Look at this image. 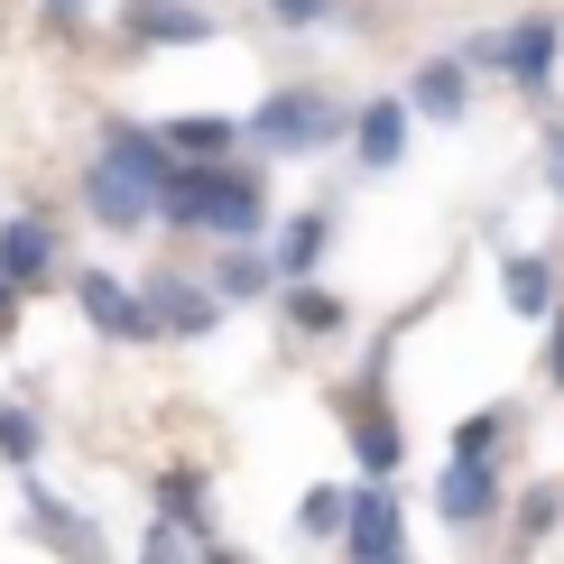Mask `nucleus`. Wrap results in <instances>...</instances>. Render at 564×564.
I'll return each mask as SVG.
<instances>
[{"label":"nucleus","instance_id":"24","mask_svg":"<svg viewBox=\"0 0 564 564\" xmlns=\"http://www.w3.org/2000/svg\"><path fill=\"white\" fill-rule=\"evenodd\" d=\"M46 19H56V29H75V19H84V0H46Z\"/></svg>","mask_w":564,"mask_h":564},{"label":"nucleus","instance_id":"26","mask_svg":"<svg viewBox=\"0 0 564 564\" xmlns=\"http://www.w3.org/2000/svg\"><path fill=\"white\" fill-rule=\"evenodd\" d=\"M555 185H564V130H555Z\"/></svg>","mask_w":564,"mask_h":564},{"label":"nucleus","instance_id":"4","mask_svg":"<svg viewBox=\"0 0 564 564\" xmlns=\"http://www.w3.org/2000/svg\"><path fill=\"white\" fill-rule=\"evenodd\" d=\"M75 305L93 315V334H111V343H149V334H158V324H149V296H130L111 269H84V278H75Z\"/></svg>","mask_w":564,"mask_h":564},{"label":"nucleus","instance_id":"12","mask_svg":"<svg viewBox=\"0 0 564 564\" xmlns=\"http://www.w3.org/2000/svg\"><path fill=\"white\" fill-rule=\"evenodd\" d=\"M231 149V121H214V111H185V121H167V158H223Z\"/></svg>","mask_w":564,"mask_h":564},{"label":"nucleus","instance_id":"23","mask_svg":"<svg viewBox=\"0 0 564 564\" xmlns=\"http://www.w3.org/2000/svg\"><path fill=\"white\" fill-rule=\"evenodd\" d=\"M269 10H278V19H288V29H305V19H315V10H324V0H269Z\"/></svg>","mask_w":564,"mask_h":564},{"label":"nucleus","instance_id":"9","mask_svg":"<svg viewBox=\"0 0 564 564\" xmlns=\"http://www.w3.org/2000/svg\"><path fill=\"white\" fill-rule=\"evenodd\" d=\"M500 65H509L519 84H546V75H555V19H528V29H509V37H500Z\"/></svg>","mask_w":564,"mask_h":564},{"label":"nucleus","instance_id":"16","mask_svg":"<svg viewBox=\"0 0 564 564\" xmlns=\"http://www.w3.org/2000/svg\"><path fill=\"white\" fill-rule=\"evenodd\" d=\"M260 288H269V269L250 260V250H231V260L214 269V296H260Z\"/></svg>","mask_w":564,"mask_h":564},{"label":"nucleus","instance_id":"28","mask_svg":"<svg viewBox=\"0 0 564 564\" xmlns=\"http://www.w3.org/2000/svg\"><path fill=\"white\" fill-rule=\"evenodd\" d=\"M370 564H408V555H370Z\"/></svg>","mask_w":564,"mask_h":564},{"label":"nucleus","instance_id":"27","mask_svg":"<svg viewBox=\"0 0 564 564\" xmlns=\"http://www.w3.org/2000/svg\"><path fill=\"white\" fill-rule=\"evenodd\" d=\"M204 564H241V555H204Z\"/></svg>","mask_w":564,"mask_h":564},{"label":"nucleus","instance_id":"17","mask_svg":"<svg viewBox=\"0 0 564 564\" xmlns=\"http://www.w3.org/2000/svg\"><path fill=\"white\" fill-rule=\"evenodd\" d=\"M158 500H167V519H176V528H204V481H195V473L158 481Z\"/></svg>","mask_w":564,"mask_h":564},{"label":"nucleus","instance_id":"21","mask_svg":"<svg viewBox=\"0 0 564 564\" xmlns=\"http://www.w3.org/2000/svg\"><path fill=\"white\" fill-rule=\"evenodd\" d=\"M351 444H361L370 473H389V463H398V426H380V416H370V426H351Z\"/></svg>","mask_w":564,"mask_h":564},{"label":"nucleus","instance_id":"20","mask_svg":"<svg viewBox=\"0 0 564 564\" xmlns=\"http://www.w3.org/2000/svg\"><path fill=\"white\" fill-rule=\"evenodd\" d=\"M288 315L305 324V334H324V324H343V305L324 296V288H296V296H288Z\"/></svg>","mask_w":564,"mask_h":564},{"label":"nucleus","instance_id":"5","mask_svg":"<svg viewBox=\"0 0 564 564\" xmlns=\"http://www.w3.org/2000/svg\"><path fill=\"white\" fill-rule=\"evenodd\" d=\"M214 315H223L214 288H195V278H149V324L158 334H214Z\"/></svg>","mask_w":564,"mask_h":564},{"label":"nucleus","instance_id":"19","mask_svg":"<svg viewBox=\"0 0 564 564\" xmlns=\"http://www.w3.org/2000/svg\"><path fill=\"white\" fill-rule=\"evenodd\" d=\"M500 426H509L500 408H481V416H463V426H454V454H490V444H500Z\"/></svg>","mask_w":564,"mask_h":564},{"label":"nucleus","instance_id":"11","mask_svg":"<svg viewBox=\"0 0 564 564\" xmlns=\"http://www.w3.org/2000/svg\"><path fill=\"white\" fill-rule=\"evenodd\" d=\"M351 130H361V158H370V167H398V149H408V111H398V102H370Z\"/></svg>","mask_w":564,"mask_h":564},{"label":"nucleus","instance_id":"14","mask_svg":"<svg viewBox=\"0 0 564 564\" xmlns=\"http://www.w3.org/2000/svg\"><path fill=\"white\" fill-rule=\"evenodd\" d=\"M351 519V490H305V500H296V528L305 536H334Z\"/></svg>","mask_w":564,"mask_h":564},{"label":"nucleus","instance_id":"25","mask_svg":"<svg viewBox=\"0 0 564 564\" xmlns=\"http://www.w3.org/2000/svg\"><path fill=\"white\" fill-rule=\"evenodd\" d=\"M19 315V278H0V324H10Z\"/></svg>","mask_w":564,"mask_h":564},{"label":"nucleus","instance_id":"15","mask_svg":"<svg viewBox=\"0 0 564 564\" xmlns=\"http://www.w3.org/2000/svg\"><path fill=\"white\" fill-rule=\"evenodd\" d=\"M37 444H46V435H37L29 408H0V454H10V463H37Z\"/></svg>","mask_w":564,"mask_h":564},{"label":"nucleus","instance_id":"8","mask_svg":"<svg viewBox=\"0 0 564 564\" xmlns=\"http://www.w3.org/2000/svg\"><path fill=\"white\" fill-rule=\"evenodd\" d=\"M121 29H130V37H149V46H167V37H214V19L185 10V0H130Z\"/></svg>","mask_w":564,"mask_h":564},{"label":"nucleus","instance_id":"22","mask_svg":"<svg viewBox=\"0 0 564 564\" xmlns=\"http://www.w3.org/2000/svg\"><path fill=\"white\" fill-rule=\"evenodd\" d=\"M315 250H324V223H315V214H305V223L288 231V278H296V269H315Z\"/></svg>","mask_w":564,"mask_h":564},{"label":"nucleus","instance_id":"2","mask_svg":"<svg viewBox=\"0 0 564 564\" xmlns=\"http://www.w3.org/2000/svg\"><path fill=\"white\" fill-rule=\"evenodd\" d=\"M158 204H167V223H185V231H223V241H250V231L269 223V195H260V176L223 167V158H195V167H167V185H158Z\"/></svg>","mask_w":564,"mask_h":564},{"label":"nucleus","instance_id":"3","mask_svg":"<svg viewBox=\"0 0 564 564\" xmlns=\"http://www.w3.org/2000/svg\"><path fill=\"white\" fill-rule=\"evenodd\" d=\"M343 130V111L324 102V93H269L260 111H250V139L278 158H296V149H324V139Z\"/></svg>","mask_w":564,"mask_h":564},{"label":"nucleus","instance_id":"6","mask_svg":"<svg viewBox=\"0 0 564 564\" xmlns=\"http://www.w3.org/2000/svg\"><path fill=\"white\" fill-rule=\"evenodd\" d=\"M46 269H56V231L37 214L0 223V278H19V288H46Z\"/></svg>","mask_w":564,"mask_h":564},{"label":"nucleus","instance_id":"10","mask_svg":"<svg viewBox=\"0 0 564 564\" xmlns=\"http://www.w3.org/2000/svg\"><path fill=\"white\" fill-rule=\"evenodd\" d=\"M351 546H361V564L370 555H398V500H370V490H351Z\"/></svg>","mask_w":564,"mask_h":564},{"label":"nucleus","instance_id":"18","mask_svg":"<svg viewBox=\"0 0 564 564\" xmlns=\"http://www.w3.org/2000/svg\"><path fill=\"white\" fill-rule=\"evenodd\" d=\"M416 102L426 111H463V75L454 65H426V75H416Z\"/></svg>","mask_w":564,"mask_h":564},{"label":"nucleus","instance_id":"13","mask_svg":"<svg viewBox=\"0 0 564 564\" xmlns=\"http://www.w3.org/2000/svg\"><path fill=\"white\" fill-rule=\"evenodd\" d=\"M500 288H509V305H519V315H546V305H555V269H546V260H509Z\"/></svg>","mask_w":564,"mask_h":564},{"label":"nucleus","instance_id":"1","mask_svg":"<svg viewBox=\"0 0 564 564\" xmlns=\"http://www.w3.org/2000/svg\"><path fill=\"white\" fill-rule=\"evenodd\" d=\"M167 139L158 130H111L102 139V158H93V176H84V204H93V223H111V231H139L158 214V185H167Z\"/></svg>","mask_w":564,"mask_h":564},{"label":"nucleus","instance_id":"7","mask_svg":"<svg viewBox=\"0 0 564 564\" xmlns=\"http://www.w3.org/2000/svg\"><path fill=\"white\" fill-rule=\"evenodd\" d=\"M444 519L454 528H473V519H490V509H500V481H490V454H454V473H444Z\"/></svg>","mask_w":564,"mask_h":564}]
</instances>
